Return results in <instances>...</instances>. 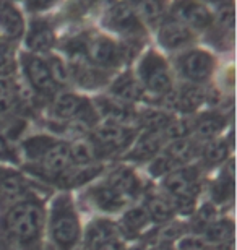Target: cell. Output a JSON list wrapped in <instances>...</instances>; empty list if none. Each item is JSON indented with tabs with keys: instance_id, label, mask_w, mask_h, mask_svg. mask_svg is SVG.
Masks as SVG:
<instances>
[{
	"instance_id": "cell-2",
	"label": "cell",
	"mask_w": 237,
	"mask_h": 250,
	"mask_svg": "<svg viewBox=\"0 0 237 250\" xmlns=\"http://www.w3.org/2000/svg\"><path fill=\"white\" fill-rule=\"evenodd\" d=\"M50 236L59 250H73L80 242V221L68 195H59L50 208Z\"/></svg>"
},
{
	"instance_id": "cell-24",
	"label": "cell",
	"mask_w": 237,
	"mask_h": 250,
	"mask_svg": "<svg viewBox=\"0 0 237 250\" xmlns=\"http://www.w3.org/2000/svg\"><path fill=\"white\" fill-rule=\"evenodd\" d=\"M145 209L150 216V221H154L159 224L169 223L171 219L174 218V213H175V208L172 207V203H171L168 198L159 197V195H150V197L146 198Z\"/></svg>"
},
{
	"instance_id": "cell-3",
	"label": "cell",
	"mask_w": 237,
	"mask_h": 250,
	"mask_svg": "<svg viewBox=\"0 0 237 250\" xmlns=\"http://www.w3.org/2000/svg\"><path fill=\"white\" fill-rule=\"evenodd\" d=\"M164 188L174 208L190 209L200 193L198 174L194 167L172 169L164 179Z\"/></svg>"
},
{
	"instance_id": "cell-7",
	"label": "cell",
	"mask_w": 237,
	"mask_h": 250,
	"mask_svg": "<svg viewBox=\"0 0 237 250\" xmlns=\"http://www.w3.org/2000/svg\"><path fill=\"white\" fill-rule=\"evenodd\" d=\"M85 57L89 63L94 67H115L122 61L120 47L112 39L106 36H96L91 39H86L85 44Z\"/></svg>"
},
{
	"instance_id": "cell-40",
	"label": "cell",
	"mask_w": 237,
	"mask_h": 250,
	"mask_svg": "<svg viewBox=\"0 0 237 250\" xmlns=\"http://www.w3.org/2000/svg\"><path fill=\"white\" fill-rule=\"evenodd\" d=\"M15 70L13 54L7 44L0 41V77H7Z\"/></svg>"
},
{
	"instance_id": "cell-32",
	"label": "cell",
	"mask_w": 237,
	"mask_h": 250,
	"mask_svg": "<svg viewBox=\"0 0 237 250\" xmlns=\"http://www.w3.org/2000/svg\"><path fill=\"white\" fill-rule=\"evenodd\" d=\"M229 154V145L226 140H210L203 148V159L206 164L215 166V164L224 163Z\"/></svg>"
},
{
	"instance_id": "cell-52",
	"label": "cell",
	"mask_w": 237,
	"mask_h": 250,
	"mask_svg": "<svg viewBox=\"0 0 237 250\" xmlns=\"http://www.w3.org/2000/svg\"><path fill=\"white\" fill-rule=\"evenodd\" d=\"M44 250H55V249H54V247H50V246H47V247L44 249Z\"/></svg>"
},
{
	"instance_id": "cell-41",
	"label": "cell",
	"mask_w": 237,
	"mask_h": 250,
	"mask_svg": "<svg viewBox=\"0 0 237 250\" xmlns=\"http://www.w3.org/2000/svg\"><path fill=\"white\" fill-rule=\"evenodd\" d=\"M215 216H216V208H215V205L213 203H206L203 205L200 209H198V213H196V216H195V224L196 226H200L201 228H206L210 223H213L215 221Z\"/></svg>"
},
{
	"instance_id": "cell-50",
	"label": "cell",
	"mask_w": 237,
	"mask_h": 250,
	"mask_svg": "<svg viewBox=\"0 0 237 250\" xmlns=\"http://www.w3.org/2000/svg\"><path fill=\"white\" fill-rule=\"evenodd\" d=\"M8 2H7V0H0V8H3L5 7V5H7Z\"/></svg>"
},
{
	"instance_id": "cell-35",
	"label": "cell",
	"mask_w": 237,
	"mask_h": 250,
	"mask_svg": "<svg viewBox=\"0 0 237 250\" xmlns=\"http://www.w3.org/2000/svg\"><path fill=\"white\" fill-rule=\"evenodd\" d=\"M187 231V226L182 223H171L168 226H164L161 231L156 232V237L158 241H161V244H169V242H174L180 239Z\"/></svg>"
},
{
	"instance_id": "cell-37",
	"label": "cell",
	"mask_w": 237,
	"mask_h": 250,
	"mask_svg": "<svg viewBox=\"0 0 237 250\" xmlns=\"http://www.w3.org/2000/svg\"><path fill=\"white\" fill-rule=\"evenodd\" d=\"M50 77H52L55 84H65L68 82V68L59 57H52L47 62Z\"/></svg>"
},
{
	"instance_id": "cell-36",
	"label": "cell",
	"mask_w": 237,
	"mask_h": 250,
	"mask_svg": "<svg viewBox=\"0 0 237 250\" xmlns=\"http://www.w3.org/2000/svg\"><path fill=\"white\" fill-rule=\"evenodd\" d=\"M234 192V179L228 177V179H221L219 182H216L213 186V200L215 203H223L228 198L233 197Z\"/></svg>"
},
{
	"instance_id": "cell-8",
	"label": "cell",
	"mask_w": 237,
	"mask_h": 250,
	"mask_svg": "<svg viewBox=\"0 0 237 250\" xmlns=\"http://www.w3.org/2000/svg\"><path fill=\"white\" fill-rule=\"evenodd\" d=\"M104 21L109 28L129 36V39H138V36L143 34L142 24L129 2L115 3L106 15Z\"/></svg>"
},
{
	"instance_id": "cell-42",
	"label": "cell",
	"mask_w": 237,
	"mask_h": 250,
	"mask_svg": "<svg viewBox=\"0 0 237 250\" xmlns=\"http://www.w3.org/2000/svg\"><path fill=\"white\" fill-rule=\"evenodd\" d=\"M219 26L228 31L234 29V8L233 5H226L219 12Z\"/></svg>"
},
{
	"instance_id": "cell-13",
	"label": "cell",
	"mask_w": 237,
	"mask_h": 250,
	"mask_svg": "<svg viewBox=\"0 0 237 250\" xmlns=\"http://www.w3.org/2000/svg\"><path fill=\"white\" fill-rule=\"evenodd\" d=\"M115 239H120V229L117 224L108 219H96L89 224L83 244L89 250H103Z\"/></svg>"
},
{
	"instance_id": "cell-34",
	"label": "cell",
	"mask_w": 237,
	"mask_h": 250,
	"mask_svg": "<svg viewBox=\"0 0 237 250\" xmlns=\"http://www.w3.org/2000/svg\"><path fill=\"white\" fill-rule=\"evenodd\" d=\"M166 12L164 0H143L142 2V13L145 20L150 24H156Z\"/></svg>"
},
{
	"instance_id": "cell-14",
	"label": "cell",
	"mask_w": 237,
	"mask_h": 250,
	"mask_svg": "<svg viewBox=\"0 0 237 250\" xmlns=\"http://www.w3.org/2000/svg\"><path fill=\"white\" fill-rule=\"evenodd\" d=\"M174 12L180 23L190 24L194 28L203 29L211 24V13L208 8L196 0H180L174 7Z\"/></svg>"
},
{
	"instance_id": "cell-10",
	"label": "cell",
	"mask_w": 237,
	"mask_h": 250,
	"mask_svg": "<svg viewBox=\"0 0 237 250\" xmlns=\"http://www.w3.org/2000/svg\"><path fill=\"white\" fill-rule=\"evenodd\" d=\"M23 67L24 72H26V78L28 82L31 83L33 89H36L39 94H54L57 84L54 83L52 77H50L47 62L43 61L36 56H28L24 54L23 56Z\"/></svg>"
},
{
	"instance_id": "cell-15",
	"label": "cell",
	"mask_w": 237,
	"mask_h": 250,
	"mask_svg": "<svg viewBox=\"0 0 237 250\" xmlns=\"http://www.w3.org/2000/svg\"><path fill=\"white\" fill-rule=\"evenodd\" d=\"M158 38L166 49H180L192 41V33L184 23L177 20H169L161 24Z\"/></svg>"
},
{
	"instance_id": "cell-27",
	"label": "cell",
	"mask_w": 237,
	"mask_h": 250,
	"mask_svg": "<svg viewBox=\"0 0 237 250\" xmlns=\"http://www.w3.org/2000/svg\"><path fill=\"white\" fill-rule=\"evenodd\" d=\"M54 42H55L54 31L44 23L34 24L28 34V41H26L28 47L34 52H47L54 46Z\"/></svg>"
},
{
	"instance_id": "cell-31",
	"label": "cell",
	"mask_w": 237,
	"mask_h": 250,
	"mask_svg": "<svg viewBox=\"0 0 237 250\" xmlns=\"http://www.w3.org/2000/svg\"><path fill=\"white\" fill-rule=\"evenodd\" d=\"M148 223H150V216H148V213H146L145 207H135L124 214L122 224H120L119 229L120 231L129 232L130 236H135V234H138L140 231H143Z\"/></svg>"
},
{
	"instance_id": "cell-49",
	"label": "cell",
	"mask_w": 237,
	"mask_h": 250,
	"mask_svg": "<svg viewBox=\"0 0 237 250\" xmlns=\"http://www.w3.org/2000/svg\"><path fill=\"white\" fill-rule=\"evenodd\" d=\"M5 172H7V169H3V167H0V181H2V177L5 176Z\"/></svg>"
},
{
	"instance_id": "cell-53",
	"label": "cell",
	"mask_w": 237,
	"mask_h": 250,
	"mask_svg": "<svg viewBox=\"0 0 237 250\" xmlns=\"http://www.w3.org/2000/svg\"><path fill=\"white\" fill-rule=\"evenodd\" d=\"M133 250H145L143 247H137V249H133Z\"/></svg>"
},
{
	"instance_id": "cell-16",
	"label": "cell",
	"mask_w": 237,
	"mask_h": 250,
	"mask_svg": "<svg viewBox=\"0 0 237 250\" xmlns=\"http://www.w3.org/2000/svg\"><path fill=\"white\" fill-rule=\"evenodd\" d=\"M108 184L109 187H112L115 192H119L122 197L129 198V197H135L140 188H142V184H140V179L137 177L132 169L127 166L117 167L114 172H110V176L108 177Z\"/></svg>"
},
{
	"instance_id": "cell-46",
	"label": "cell",
	"mask_w": 237,
	"mask_h": 250,
	"mask_svg": "<svg viewBox=\"0 0 237 250\" xmlns=\"http://www.w3.org/2000/svg\"><path fill=\"white\" fill-rule=\"evenodd\" d=\"M7 159H12V151H10V146L5 142V138L0 137V161H7Z\"/></svg>"
},
{
	"instance_id": "cell-12",
	"label": "cell",
	"mask_w": 237,
	"mask_h": 250,
	"mask_svg": "<svg viewBox=\"0 0 237 250\" xmlns=\"http://www.w3.org/2000/svg\"><path fill=\"white\" fill-rule=\"evenodd\" d=\"M31 197L29 195L28 182L22 174H17L15 171L5 172V176L0 181V208L8 209L15 203Z\"/></svg>"
},
{
	"instance_id": "cell-26",
	"label": "cell",
	"mask_w": 237,
	"mask_h": 250,
	"mask_svg": "<svg viewBox=\"0 0 237 250\" xmlns=\"http://www.w3.org/2000/svg\"><path fill=\"white\" fill-rule=\"evenodd\" d=\"M23 28V17L13 5L7 3L3 8H0V29L5 33V36L17 39L22 36Z\"/></svg>"
},
{
	"instance_id": "cell-44",
	"label": "cell",
	"mask_w": 237,
	"mask_h": 250,
	"mask_svg": "<svg viewBox=\"0 0 237 250\" xmlns=\"http://www.w3.org/2000/svg\"><path fill=\"white\" fill-rule=\"evenodd\" d=\"M180 250H205V242L195 237L182 239L180 242Z\"/></svg>"
},
{
	"instance_id": "cell-19",
	"label": "cell",
	"mask_w": 237,
	"mask_h": 250,
	"mask_svg": "<svg viewBox=\"0 0 237 250\" xmlns=\"http://www.w3.org/2000/svg\"><path fill=\"white\" fill-rule=\"evenodd\" d=\"M161 151V133L159 132H146L138 137L137 143L133 145L132 151L129 154V159H137V161H146V159L154 158Z\"/></svg>"
},
{
	"instance_id": "cell-4",
	"label": "cell",
	"mask_w": 237,
	"mask_h": 250,
	"mask_svg": "<svg viewBox=\"0 0 237 250\" xmlns=\"http://www.w3.org/2000/svg\"><path fill=\"white\" fill-rule=\"evenodd\" d=\"M135 137H137V132L132 127H125L112 121H104L94 127L91 143L94 145L96 153L99 156V154L115 153L129 148L133 143Z\"/></svg>"
},
{
	"instance_id": "cell-25",
	"label": "cell",
	"mask_w": 237,
	"mask_h": 250,
	"mask_svg": "<svg viewBox=\"0 0 237 250\" xmlns=\"http://www.w3.org/2000/svg\"><path fill=\"white\" fill-rule=\"evenodd\" d=\"M206 99L205 91L195 84H187L180 91H175V109L182 112H195Z\"/></svg>"
},
{
	"instance_id": "cell-11",
	"label": "cell",
	"mask_w": 237,
	"mask_h": 250,
	"mask_svg": "<svg viewBox=\"0 0 237 250\" xmlns=\"http://www.w3.org/2000/svg\"><path fill=\"white\" fill-rule=\"evenodd\" d=\"M213 68L215 59L205 51H190L180 59L182 75L194 83H201L208 80L213 73Z\"/></svg>"
},
{
	"instance_id": "cell-5",
	"label": "cell",
	"mask_w": 237,
	"mask_h": 250,
	"mask_svg": "<svg viewBox=\"0 0 237 250\" xmlns=\"http://www.w3.org/2000/svg\"><path fill=\"white\" fill-rule=\"evenodd\" d=\"M140 78L146 89L156 94H166L172 89V78L164 59L150 51L140 63Z\"/></svg>"
},
{
	"instance_id": "cell-17",
	"label": "cell",
	"mask_w": 237,
	"mask_h": 250,
	"mask_svg": "<svg viewBox=\"0 0 237 250\" xmlns=\"http://www.w3.org/2000/svg\"><path fill=\"white\" fill-rule=\"evenodd\" d=\"M88 197L96 208L103 209V211H108V213L119 211V209L125 205V202H127V198L122 197L119 192H115V190L112 187H109L108 184L93 187L88 192Z\"/></svg>"
},
{
	"instance_id": "cell-33",
	"label": "cell",
	"mask_w": 237,
	"mask_h": 250,
	"mask_svg": "<svg viewBox=\"0 0 237 250\" xmlns=\"http://www.w3.org/2000/svg\"><path fill=\"white\" fill-rule=\"evenodd\" d=\"M171 121H172V117L163 111H146L142 116H138V122L145 125L150 132L163 133V130L171 124Z\"/></svg>"
},
{
	"instance_id": "cell-18",
	"label": "cell",
	"mask_w": 237,
	"mask_h": 250,
	"mask_svg": "<svg viewBox=\"0 0 237 250\" xmlns=\"http://www.w3.org/2000/svg\"><path fill=\"white\" fill-rule=\"evenodd\" d=\"M99 111L104 114L106 121H112L117 122L120 125H125V127H130L135 119L138 121V117L135 116V112H132L125 103H120L117 99H104L101 98L98 101Z\"/></svg>"
},
{
	"instance_id": "cell-20",
	"label": "cell",
	"mask_w": 237,
	"mask_h": 250,
	"mask_svg": "<svg viewBox=\"0 0 237 250\" xmlns=\"http://www.w3.org/2000/svg\"><path fill=\"white\" fill-rule=\"evenodd\" d=\"M72 73L75 80L85 88H98L106 83V75L93 63H89L86 59L75 61L72 65Z\"/></svg>"
},
{
	"instance_id": "cell-21",
	"label": "cell",
	"mask_w": 237,
	"mask_h": 250,
	"mask_svg": "<svg viewBox=\"0 0 237 250\" xmlns=\"http://www.w3.org/2000/svg\"><path fill=\"white\" fill-rule=\"evenodd\" d=\"M110 91L115 96V99L120 103H135L143 96V86L140 84L138 80H135L130 73L122 75L117 78V82L112 84Z\"/></svg>"
},
{
	"instance_id": "cell-48",
	"label": "cell",
	"mask_w": 237,
	"mask_h": 250,
	"mask_svg": "<svg viewBox=\"0 0 237 250\" xmlns=\"http://www.w3.org/2000/svg\"><path fill=\"white\" fill-rule=\"evenodd\" d=\"M0 250H12V249H10V246H8V242L5 241V239H3V241H0Z\"/></svg>"
},
{
	"instance_id": "cell-29",
	"label": "cell",
	"mask_w": 237,
	"mask_h": 250,
	"mask_svg": "<svg viewBox=\"0 0 237 250\" xmlns=\"http://www.w3.org/2000/svg\"><path fill=\"white\" fill-rule=\"evenodd\" d=\"M68 154L72 166H91L98 158L94 145L91 142H85V140H78V142L68 145Z\"/></svg>"
},
{
	"instance_id": "cell-47",
	"label": "cell",
	"mask_w": 237,
	"mask_h": 250,
	"mask_svg": "<svg viewBox=\"0 0 237 250\" xmlns=\"http://www.w3.org/2000/svg\"><path fill=\"white\" fill-rule=\"evenodd\" d=\"M151 250H174L172 247L169 246V244H158L156 247H153Z\"/></svg>"
},
{
	"instance_id": "cell-45",
	"label": "cell",
	"mask_w": 237,
	"mask_h": 250,
	"mask_svg": "<svg viewBox=\"0 0 237 250\" xmlns=\"http://www.w3.org/2000/svg\"><path fill=\"white\" fill-rule=\"evenodd\" d=\"M55 2H57V0H26L28 7L31 10H44Z\"/></svg>"
},
{
	"instance_id": "cell-6",
	"label": "cell",
	"mask_w": 237,
	"mask_h": 250,
	"mask_svg": "<svg viewBox=\"0 0 237 250\" xmlns=\"http://www.w3.org/2000/svg\"><path fill=\"white\" fill-rule=\"evenodd\" d=\"M52 114L62 121H80L85 125H93L96 116H93V107L86 99L73 93H62L55 96L52 104Z\"/></svg>"
},
{
	"instance_id": "cell-9",
	"label": "cell",
	"mask_w": 237,
	"mask_h": 250,
	"mask_svg": "<svg viewBox=\"0 0 237 250\" xmlns=\"http://www.w3.org/2000/svg\"><path fill=\"white\" fill-rule=\"evenodd\" d=\"M36 164L41 167V171L49 177H59L72 166L68 154V143L54 140L46 148V151L41 154Z\"/></svg>"
},
{
	"instance_id": "cell-43",
	"label": "cell",
	"mask_w": 237,
	"mask_h": 250,
	"mask_svg": "<svg viewBox=\"0 0 237 250\" xmlns=\"http://www.w3.org/2000/svg\"><path fill=\"white\" fill-rule=\"evenodd\" d=\"M93 3H94V0H72V3H70V12H72V15H75V17H80V15H83Z\"/></svg>"
},
{
	"instance_id": "cell-23",
	"label": "cell",
	"mask_w": 237,
	"mask_h": 250,
	"mask_svg": "<svg viewBox=\"0 0 237 250\" xmlns=\"http://www.w3.org/2000/svg\"><path fill=\"white\" fill-rule=\"evenodd\" d=\"M196 143L190 137L171 140L168 146L163 149V153L168 156L174 164H187L195 158L196 154Z\"/></svg>"
},
{
	"instance_id": "cell-39",
	"label": "cell",
	"mask_w": 237,
	"mask_h": 250,
	"mask_svg": "<svg viewBox=\"0 0 237 250\" xmlns=\"http://www.w3.org/2000/svg\"><path fill=\"white\" fill-rule=\"evenodd\" d=\"M192 127L189 125V122L185 121H175L172 119L171 124L163 130L161 135H166L169 140H177V138H184V137H189Z\"/></svg>"
},
{
	"instance_id": "cell-22",
	"label": "cell",
	"mask_w": 237,
	"mask_h": 250,
	"mask_svg": "<svg viewBox=\"0 0 237 250\" xmlns=\"http://www.w3.org/2000/svg\"><path fill=\"white\" fill-rule=\"evenodd\" d=\"M226 125V119L221 114L216 112H206L196 119V122L194 125V132L196 133V137L200 140H215L218 135L223 132Z\"/></svg>"
},
{
	"instance_id": "cell-51",
	"label": "cell",
	"mask_w": 237,
	"mask_h": 250,
	"mask_svg": "<svg viewBox=\"0 0 237 250\" xmlns=\"http://www.w3.org/2000/svg\"><path fill=\"white\" fill-rule=\"evenodd\" d=\"M210 2H213V3H218V2H228V0H210Z\"/></svg>"
},
{
	"instance_id": "cell-28",
	"label": "cell",
	"mask_w": 237,
	"mask_h": 250,
	"mask_svg": "<svg viewBox=\"0 0 237 250\" xmlns=\"http://www.w3.org/2000/svg\"><path fill=\"white\" fill-rule=\"evenodd\" d=\"M203 236L210 244L229 242L234 237V223L231 219H215L203 229Z\"/></svg>"
},
{
	"instance_id": "cell-38",
	"label": "cell",
	"mask_w": 237,
	"mask_h": 250,
	"mask_svg": "<svg viewBox=\"0 0 237 250\" xmlns=\"http://www.w3.org/2000/svg\"><path fill=\"white\" fill-rule=\"evenodd\" d=\"M174 166L175 164L171 161L164 153H161V154H156V156L153 158V161H151V164H150V172L156 177L168 176V174L174 169Z\"/></svg>"
},
{
	"instance_id": "cell-1",
	"label": "cell",
	"mask_w": 237,
	"mask_h": 250,
	"mask_svg": "<svg viewBox=\"0 0 237 250\" xmlns=\"http://www.w3.org/2000/svg\"><path fill=\"white\" fill-rule=\"evenodd\" d=\"M44 228V208L39 200L28 197L5 209L2 234L7 242L20 247H31L41 239Z\"/></svg>"
},
{
	"instance_id": "cell-30",
	"label": "cell",
	"mask_w": 237,
	"mask_h": 250,
	"mask_svg": "<svg viewBox=\"0 0 237 250\" xmlns=\"http://www.w3.org/2000/svg\"><path fill=\"white\" fill-rule=\"evenodd\" d=\"M18 106V89L8 77H0V117L10 116Z\"/></svg>"
}]
</instances>
